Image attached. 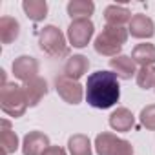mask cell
Listing matches in <instances>:
<instances>
[{
    "instance_id": "obj_13",
    "label": "cell",
    "mask_w": 155,
    "mask_h": 155,
    "mask_svg": "<svg viewBox=\"0 0 155 155\" xmlns=\"http://www.w3.org/2000/svg\"><path fill=\"white\" fill-rule=\"evenodd\" d=\"M88 68H90V60L84 55H73L64 64V75L73 81H79L81 77L88 73Z\"/></svg>"
},
{
    "instance_id": "obj_23",
    "label": "cell",
    "mask_w": 155,
    "mask_h": 155,
    "mask_svg": "<svg viewBox=\"0 0 155 155\" xmlns=\"http://www.w3.org/2000/svg\"><path fill=\"white\" fill-rule=\"evenodd\" d=\"M139 119H140V124H142L146 130L155 131V104H150V106L142 108Z\"/></svg>"
},
{
    "instance_id": "obj_4",
    "label": "cell",
    "mask_w": 155,
    "mask_h": 155,
    "mask_svg": "<svg viewBox=\"0 0 155 155\" xmlns=\"http://www.w3.org/2000/svg\"><path fill=\"white\" fill-rule=\"evenodd\" d=\"M38 46L46 55L55 58L69 55V44L66 42L64 33L57 26H46L38 31Z\"/></svg>"
},
{
    "instance_id": "obj_3",
    "label": "cell",
    "mask_w": 155,
    "mask_h": 155,
    "mask_svg": "<svg viewBox=\"0 0 155 155\" xmlns=\"http://www.w3.org/2000/svg\"><path fill=\"white\" fill-rule=\"evenodd\" d=\"M0 106H2V111L6 115L13 119L22 117L28 110V99L22 86L15 82H8L6 86H2V90H0Z\"/></svg>"
},
{
    "instance_id": "obj_6",
    "label": "cell",
    "mask_w": 155,
    "mask_h": 155,
    "mask_svg": "<svg viewBox=\"0 0 155 155\" xmlns=\"http://www.w3.org/2000/svg\"><path fill=\"white\" fill-rule=\"evenodd\" d=\"M95 33V26L90 18H77L71 20L68 28V42L73 48H86Z\"/></svg>"
},
{
    "instance_id": "obj_12",
    "label": "cell",
    "mask_w": 155,
    "mask_h": 155,
    "mask_svg": "<svg viewBox=\"0 0 155 155\" xmlns=\"http://www.w3.org/2000/svg\"><path fill=\"white\" fill-rule=\"evenodd\" d=\"M110 68L111 71L122 81H130L133 75H137V64L135 60L130 57V55H119V57H113L110 60Z\"/></svg>"
},
{
    "instance_id": "obj_16",
    "label": "cell",
    "mask_w": 155,
    "mask_h": 155,
    "mask_svg": "<svg viewBox=\"0 0 155 155\" xmlns=\"http://www.w3.org/2000/svg\"><path fill=\"white\" fill-rule=\"evenodd\" d=\"M20 35V24L13 17H2L0 18V40L2 44H11Z\"/></svg>"
},
{
    "instance_id": "obj_22",
    "label": "cell",
    "mask_w": 155,
    "mask_h": 155,
    "mask_svg": "<svg viewBox=\"0 0 155 155\" xmlns=\"http://www.w3.org/2000/svg\"><path fill=\"white\" fill-rule=\"evenodd\" d=\"M0 142H2V151L4 155H11L18 150V137L17 133L9 128V130H2V135H0Z\"/></svg>"
},
{
    "instance_id": "obj_18",
    "label": "cell",
    "mask_w": 155,
    "mask_h": 155,
    "mask_svg": "<svg viewBox=\"0 0 155 155\" xmlns=\"http://www.w3.org/2000/svg\"><path fill=\"white\" fill-rule=\"evenodd\" d=\"M68 15L77 20V18H90L95 11V4L91 0H69L68 2Z\"/></svg>"
},
{
    "instance_id": "obj_15",
    "label": "cell",
    "mask_w": 155,
    "mask_h": 155,
    "mask_svg": "<svg viewBox=\"0 0 155 155\" xmlns=\"http://www.w3.org/2000/svg\"><path fill=\"white\" fill-rule=\"evenodd\" d=\"M110 126L115 131H130L135 126V117L128 108H117L110 115Z\"/></svg>"
},
{
    "instance_id": "obj_20",
    "label": "cell",
    "mask_w": 155,
    "mask_h": 155,
    "mask_svg": "<svg viewBox=\"0 0 155 155\" xmlns=\"http://www.w3.org/2000/svg\"><path fill=\"white\" fill-rule=\"evenodd\" d=\"M131 58L135 60V64L142 66H153L155 64V46L153 44H137L131 51Z\"/></svg>"
},
{
    "instance_id": "obj_9",
    "label": "cell",
    "mask_w": 155,
    "mask_h": 155,
    "mask_svg": "<svg viewBox=\"0 0 155 155\" xmlns=\"http://www.w3.org/2000/svg\"><path fill=\"white\" fill-rule=\"evenodd\" d=\"M49 137L42 131H29L22 140V155H42L49 148Z\"/></svg>"
},
{
    "instance_id": "obj_10",
    "label": "cell",
    "mask_w": 155,
    "mask_h": 155,
    "mask_svg": "<svg viewBox=\"0 0 155 155\" xmlns=\"http://www.w3.org/2000/svg\"><path fill=\"white\" fill-rule=\"evenodd\" d=\"M128 31L135 38H151L155 35V24L150 17L139 13V15L131 17V20L128 24Z\"/></svg>"
},
{
    "instance_id": "obj_1",
    "label": "cell",
    "mask_w": 155,
    "mask_h": 155,
    "mask_svg": "<svg viewBox=\"0 0 155 155\" xmlns=\"http://www.w3.org/2000/svg\"><path fill=\"white\" fill-rule=\"evenodd\" d=\"M120 99L119 77L113 71L99 69L91 73L86 81V101L97 110L113 108Z\"/></svg>"
},
{
    "instance_id": "obj_11",
    "label": "cell",
    "mask_w": 155,
    "mask_h": 155,
    "mask_svg": "<svg viewBox=\"0 0 155 155\" xmlns=\"http://www.w3.org/2000/svg\"><path fill=\"white\" fill-rule=\"evenodd\" d=\"M22 90L26 93V99H28V106H37L46 95H48V82L42 79V77H35V79L28 81L22 84Z\"/></svg>"
},
{
    "instance_id": "obj_7",
    "label": "cell",
    "mask_w": 155,
    "mask_h": 155,
    "mask_svg": "<svg viewBox=\"0 0 155 155\" xmlns=\"http://www.w3.org/2000/svg\"><path fill=\"white\" fill-rule=\"evenodd\" d=\"M55 88H57V93L60 95V99L66 101L68 104H81L86 95L82 86L79 84V81H73L66 75H60L55 79Z\"/></svg>"
},
{
    "instance_id": "obj_24",
    "label": "cell",
    "mask_w": 155,
    "mask_h": 155,
    "mask_svg": "<svg viewBox=\"0 0 155 155\" xmlns=\"http://www.w3.org/2000/svg\"><path fill=\"white\" fill-rule=\"evenodd\" d=\"M42 155H68V153H66L64 148H60V146H49Z\"/></svg>"
},
{
    "instance_id": "obj_14",
    "label": "cell",
    "mask_w": 155,
    "mask_h": 155,
    "mask_svg": "<svg viewBox=\"0 0 155 155\" xmlns=\"http://www.w3.org/2000/svg\"><path fill=\"white\" fill-rule=\"evenodd\" d=\"M104 20H106V26H122L124 28V24H130V20H131V11L124 6L111 4L104 9Z\"/></svg>"
},
{
    "instance_id": "obj_17",
    "label": "cell",
    "mask_w": 155,
    "mask_h": 155,
    "mask_svg": "<svg viewBox=\"0 0 155 155\" xmlns=\"http://www.w3.org/2000/svg\"><path fill=\"white\" fill-rule=\"evenodd\" d=\"M22 9L26 17L33 22H42L48 17V2L46 0H24Z\"/></svg>"
},
{
    "instance_id": "obj_21",
    "label": "cell",
    "mask_w": 155,
    "mask_h": 155,
    "mask_svg": "<svg viewBox=\"0 0 155 155\" xmlns=\"http://www.w3.org/2000/svg\"><path fill=\"white\" fill-rule=\"evenodd\" d=\"M137 84L142 90L155 88V66H142L137 71Z\"/></svg>"
},
{
    "instance_id": "obj_2",
    "label": "cell",
    "mask_w": 155,
    "mask_h": 155,
    "mask_svg": "<svg viewBox=\"0 0 155 155\" xmlns=\"http://www.w3.org/2000/svg\"><path fill=\"white\" fill-rule=\"evenodd\" d=\"M130 31L122 26H104L102 33L97 35L93 48L99 55L104 57H119L122 46L126 44Z\"/></svg>"
},
{
    "instance_id": "obj_5",
    "label": "cell",
    "mask_w": 155,
    "mask_h": 155,
    "mask_svg": "<svg viewBox=\"0 0 155 155\" xmlns=\"http://www.w3.org/2000/svg\"><path fill=\"white\" fill-rule=\"evenodd\" d=\"M95 151L97 155H133V146L126 139L102 131L95 137Z\"/></svg>"
},
{
    "instance_id": "obj_19",
    "label": "cell",
    "mask_w": 155,
    "mask_h": 155,
    "mask_svg": "<svg viewBox=\"0 0 155 155\" xmlns=\"http://www.w3.org/2000/svg\"><path fill=\"white\" fill-rule=\"evenodd\" d=\"M68 151L69 155H93L90 137L82 133H75L68 139Z\"/></svg>"
},
{
    "instance_id": "obj_8",
    "label": "cell",
    "mask_w": 155,
    "mask_h": 155,
    "mask_svg": "<svg viewBox=\"0 0 155 155\" xmlns=\"http://www.w3.org/2000/svg\"><path fill=\"white\" fill-rule=\"evenodd\" d=\"M11 69H13V75L15 79L22 81V82H28L35 77H38V60L35 57H29V55H20L13 60L11 64Z\"/></svg>"
}]
</instances>
